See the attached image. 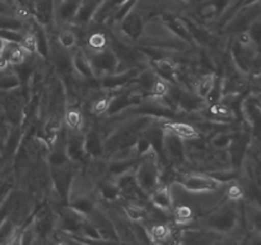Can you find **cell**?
I'll return each mask as SVG.
<instances>
[{"instance_id":"52a82bcc","label":"cell","mask_w":261,"mask_h":245,"mask_svg":"<svg viewBox=\"0 0 261 245\" xmlns=\"http://www.w3.org/2000/svg\"><path fill=\"white\" fill-rule=\"evenodd\" d=\"M124 30L129 35L135 36L142 31V18L137 12H132L127 14L126 19L124 20Z\"/></svg>"},{"instance_id":"2e32d148","label":"cell","mask_w":261,"mask_h":245,"mask_svg":"<svg viewBox=\"0 0 261 245\" xmlns=\"http://www.w3.org/2000/svg\"><path fill=\"white\" fill-rule=\"evenodd\" d=\"M88 42H89V45H91L92 48H96L97 50V48L103 47L105 43H106V38H105V36L102 35V33L96 32V33H93L91 37H89Z\"/></svg>"},{"instance_id":"5b68a950","label":"cell","mask_w":261,"mask_h":245,"mask_svg":"<svg viewBox=\"0 0 261 245\" xmlns=\"http://www.w3.org/2000/svg\"><path fill=\"white\" fill-rule=\"evenodd\" d=\"M150 201L155 207H158L162 211L170 209L171 206H172V195H171L170 189L166 188V186L160 188L150 195Z\"/></svg>"},{"instance_id":"277c9868","label":"cell","mask_w":261,"mask_h":245,"mask_svg":"<svg viewBox=\"0 0 261 245\" xmlns=\"http://www.w3.org/2000/svg\"><path fill=\"white\" fill-rule=\"evenodd\" d=\"M245 217L252 232H261V206L250 203V202L246 203Z\"/></svg>"},{"instance_id":"cb8c5ba5","label":"cell","mask_w":261,"mask_h":245,"mask_svg":"<svg viewBox=\"0 0 261 245\" xmlns=\"http://www.w3.org/2000/svg\"><path fill=\"white\" fill-rule=\"evenodd\" d=\"M185 2H198V0H185Z\"/></svg>"},{"instance_id":"484cf974","label":"cell","mask_w":261,"mask_h":245,"mask_svg":"<svg viewBox=\"0 0 261 245\" xmlns=\"http://www.w3.org/2000/svg\"><path fill=\"white\" fill-rule=\"evenodd\" d=\"M153 245H160V244H153Z\"/></svg>"},{"instance_id":"9a60e30c","label":"cell","mask_w":261,"mask_h":245,"mask_svg":"<svg viewBox=\"0 0 261 245\" xmlns=\"http://www.w3.org/2000/svg\"><path fill=\"white\" fill-rule=\"evenodd\" d=\"M211 111L213 112L214 115H218L221 117H232L233 116V112L229 107H227L226 105H222V104H217L214 105L213 107L211 109Z\"/></svg>"},{"instance_id":"d6986e66","label":"cell","mask_w":261,"mask_h":245,"mask_svg":"<svg viewBox=\"0 0 261 245\" xmlns=\"http://www.w3.org/2000/svg\"><path fill=\"white\" fill-rule=\"evenodd\" d=\"M110 107V100L102 99L98 100L97 102H94L93 107H92V111L94 114H103L105 111H107V109Z\"/></svg>"},{"instance_id":"30bf717a","label":"cell","mask_w":261,"mask_h":245,"mask_svg":"<svg viewBox=\"0 0 261 245\" xmlns=\"http://www.w3.org/2000/svg\"><path fill=\"white\" fill-rule=\"evenodd\" d=\"M76 37H75V33L70 30H63L60 33H59V42L63 47L69 48L71 46H74L75 43Z\"/></svg>"},{"instance_id":"7402d4cb","label":"cell","mask_w":261,"mask_h":245,"mask_svg":"<svg viewBox=\"0 0 261 245\" xmlns=\"http://www.w3.org/2000/svg\"><path fill=\"white\" fill-rule=\"evenodd\" d=\"M247 245H261V232H252Z\"/></svg>"},{"instance_id":"7a4b0ae2","label":"cell","mask_w":261,"mask_h":245,"mask_svg":"<svg viewBox=\"0 0 261 245\" xmlns=\"http://www.w3.org/2000/svg\"><path fill=\"white\" fill-rule=\"evenodd\" d=\"M233 0H204L199 7V17L205 20H213L222 15Z\"/></svg>"},{"instance_id":"ac0fdd59","label":"cell","mask_w":261,"mask_h":245,"mask_svg":"<svg viewBox=\"0 0 261 245\" xmlns=\"http://www.w3.org/2000/svg\"><path fill=\"white\" fill-rule=\"evenodd\" d=\"M126 212L129 214V217L134 221H138V219L143 218L144 217V211H143L140 207L134 206V204H130V206L126 207Z\"/></svg>"},{"instance_id":"e0dca14e","label":"cell","mask_w":261,"mask_h":245,"mask_svg":"<svg viewBox=\"0 0 261 245\" xmlns=\"http://www.w3.org/2000/svg\"><path fill=\"white\" fill-rule=\"evenodd\" d=\"M176 216H177L178 221L185 224V222L190 221L191 219V217H193V211H191V208L189 206H182L177 209Z\"/></svg>"},{"instance_id":"6da1fadb","label":"cell","mask_w":261,"mask_h":245,"mask_svg":"<svg viewBox=\"0 0 261 245\" xmlns=\"http://www.w3.org/2000/svg\"><path fill=\"white\" fill-rule=\"evenodd\" d=\"M239 213L233 203H228L208 218V226L219 232H228L236 227Z\"/></svg>"},{"instance_id":"ba28073f","label":"cell","mask_w":261,"mask_h":245,"mask_svg":"<svg viewBox=\"0 0 261 245\" xmlns=\"http://www.w3.org/2000/svg\"><path fill=\"white\" fill-rule=\"evenodd\" d=\"M150 236L157 241H163V240L168 239L171 236V229L167 225L158 224L150 229Z\"/></svg>"},{"instance_id":"d4e9b609","label":"cell","mask_w":261,"mask_h":245,"mask_svg":"<svg viewBox=\"0 0 261 245\" xmlns=\"http://www.w3.org/2000/svg\"><path fill=\"white\" fill-rule=\"evenodd\" d=\"M58 245H65V244H58Z\"/></svg>"},{"instance_id":"44dd1931","label":"cell","mask_w":261,"mask_h":245,"mask_svg":"<svg viewBox=\"0 0 261 245\" xmlns=\"http://www.w3.org/2000/svg\"><path fill=\"white\" fill-rule=\"evenodd\" d=\"M168 91V86L166 82L163 81H157L154 83V86H153V93L155 94V96H163V94H166V92Z\"/></svg>"},{"instance_id":"7c38bea8","label":"cell","mask_w":261,"mask_h":245,"mask_svg":"<svg viewBox=\"0 0 261 245\" xmlns=\"http://www.w3.org/2000/svg\"><path fill=\"white\" fill-rule=\"evenodd\" d=\"M214 84H216V79H214L213 76L204 77V79L199 84V94L201 97H208L211 94L212 89H213Z\"/></svg>"},{"instance_id":"3957f363","label":"cell","mask_w":261,"mask_h":245,"mask_svg":"<svg viewBox=\"0 0 261 245\" xmlns=\"http://www.w3.org/2000/svg\"><path fill=\"white\" fill-rule=\"evenodd\" d=\"M189 191L193 193H200V191H213L219 188L221 181L216 180V179L208 178V176L201 175H193L186 178V180L182 184Z\"/></svg>"},{"instance_id":"8992f818","label":"cell","mask_w":261,"mask_h":245,"mask_svg":"<svg viewBox=\"0 0 261 245\" xmlns=\"http://www.w3.org/2000/svg\"><path fill=\"white\" fill-rule=\"evenodd\" d=\"M165 128H168V129H171V132L176 133L184 138L198 137V133L194 129V127H191L190 124H186V122H167V124H165Z\"/></svg>"},{"instance_id":"ffe728a7","label":"cell","mask_w":261,"mask_h":245,"mask_svg":"<svg viewBox=\"0 0 261 245\" xmlns=\"http://www.w3.org/2000/svg\"><path fill=\"white\" fill-rule=\"evenodd\" d=\"M66 121H68V125L73 129H76V128L81 125V114L78 111H70L68 114V117H66Z\"/></svg>"},{"instance_id":"9c48e42d","label":"cell","mask_w":261,"mask_h":245,"mask_svg":"<svg viewBox=\"0 0 261 245\" xmlns=\"http://www.w3.org/2000/svg\"><path fill=\"white\" fill-rule=\"evenodd\" d=\"M227 197L231 202H239L245 197V188L239 183H233L227 189Z\"/></svg>"},{"instance_id":"5bb4252c","label":"cell","mask_w":261,"mask_h":245,"mask_svg":"<svg viewBox=\"0 0 261 245\" xmlns=\"http://www.w3.org/2000/svg\"><path fill=\"white\" fill-rule=\"evenodd\" d=\"M20 43H22V47L24 48L25 51H35L37 48V40H36L35 36L32 33H27L22 37L20 40Z\"/></svg>"},{"instance_id":"4fadbf2b","label":"cell","mask_w":261,"mask_h":245,"mask_svg":"<svg viewBox=\"0 0 261 245\" xmlns=\"http://www.w3.org/2000/svg\"><path fill=\"white\" fill-rule=\"evenodd\" d=\"M25 59V50L20 46V47H15L10 51L9 58H8V61L13 64H20L23 63Z\"/></svg>"},{"instance_id":"603a6c76","label":"cell","mask_w":261,"mask_h":245,"mask_svg":"<svg viewBox=\"0 0 261 245\" xmlns=\"http://www.w3.org/2000/svg\"><path fill=\"white\" fill-rule=\"evenodd\" d=\"M5 47H7V41L0 36V54L5 50Z\"/></svg>"},{"instance_id":"8fae6325","label":"cell","mask_w":261,"mask_h":245,"mask_svg":"<svg viewBox=\"0 0 261 245\" xmlns=\"http://www.w3.org/2000/svg\"><path fill=\"white\" fill-rule=\"evenodd\" d=\"M247 31H249L250 36H251L255 45H256L261 51V20L255 19L254 22L250 24V27L247 28Z\"/></svg>"}]
</instances>
